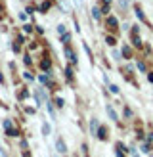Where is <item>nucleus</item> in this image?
<instances>
[{
	"label": "nucleus",
	"instance_id": "ddd939ff",
	"mask_svg": "<svg viewBox=\"0 0 153 157\" xmlns=\"http://www.w3.org/2000/svg\"><path fill=\"white\" fill-rule=\"evenodd\" d=\"M136 15H138V17H140V19H144V12L140 10V8H136Z\"/></svg>",
	"mask_w": 153,
	"mask_h": 157
},
{
	"label": "nucleus",
	"instance_id": "dca6fc26",
	"mask_svg": "<svg viewBox=\"0 0 153 157\" xmlns=\"http://www.w3.org/2000/svg\"><path fill=\"white\" fill-rule=\"evenodd\" d=\"M122 54H125V56L128 58V56H130V48H126V46H125V48H122Z\"/></svg>",
	"mask_w": 153,
	"mask_h": 157
},
{
	"label": "nucleus",
	"instance_id": "9d476101",
	"mask_svg": "<svg viewBox=\"0 0 153 157\" xmlns=\"http://www.w3.org/2000/svg\"><path fill=\"white\" fill-rule=\"evenodd\" d=\"M107 44H109V46H115L117 42H115V38H113V36H107Z\"/></svg>",
	"mask_w": 153,
	"mask_h": 157
},
{
	"label": "nucleus",
	"instance_id": "7ed1b4c3",
	"mask_svg": "<svg viewBox=\"0 0 153 157\" xmlns=\"http://www.w3.org/2000/svg\"><path fill=\"white\" fill-rule=\"evenodd\" d=\"M107 25H109L111 29H117V17H113V15H109V17H107Z\"/></svg>",
	"mask_w": 153,
	"mask_h": 157
},
{
	"label": "nucleus",
	"instance_id": "5701e85b",
	"mask_svg": "<svg viewBox=\"0 0 153 157\" xmlns=\"http://www.w3.org/2000/svg\"><path fill=\"white\" fill-rule=\"evenodd\" d=\"M103 2H105V4H109V2H111V0H103Z\"/></svg>",
	"mask_w": 153,
	"mask_h": 157
},
{
	"label": "nucleus",
	"instance_id": "aec40b11",
	"mask_svg": "<svg viewBox=\"0 0 153 157\" xmlns=\"http://www.w3.org/2000/svg\"><path fill=\"white\" fill-rule=\"evenodd\" d=\"M42 67H44V69H48V67H50V61H48V59L42 61Z\"/></svg>",
	"mask_w": 153,
	"mask_h": 157
},
{
	"label": "nucleus",
	"instance_id": "4be33fe9",
	"mask_svg": "<svg viewBox=\"0 0 153 157\" xmlns=\"http://www.w3.org/2000/svg\"><path fill=\"white\" fill-rule=\"evenodd\" d=\"M128 2H130V0H121V6L125 8V6H128Z\"/></svg>",
	"mask_w": 153,
	"mask_h": 157
},
{
	"label": "nucleus",
	"instance_id": "412c9836",
	"mask_svg": "<svg viewBox=\"0 0 153 157\" xmlns=\"http://www.w3.org/2000/svg\"><path fill=\"white\" fill-rule=\"evenodd\" d=\"M40 81L42 82H48V75H40Z\"/></svg>",
	"mask_w": 153,
	"mask_h": 157
},
{
	"label": "nucleus",
	"instance_id": "f257e3e1",
	"mask_svg": "<svg viewBox=\"0 0 153 157\" xmlns=\"http://www.w3.org/2000/svg\"><path fill=\"white\" fill-rule=\"evenodd\" d=\"M56 147H58V151H59V153H65V151H67V146H65V142H63L61 138H58Z\"/></svg>",
	"mask_w": 153,
	"mask_h": 157
},
{
	"label": "nucleus",
	"instance_id": "2eb2a0df",
	"mask_svg": "<svg viewBox=\"0 0 153 157\" xmlns=\"http://www.w3.org/2000/svg\"><path fill=\"white\" fill-rule=\"evenodd\" d=\"M56 105H58V107H63V100L58 98V100H56Z\"/></svg>",
	"mask_w": 153,
	"mask_h": 157
},
{
	"label": "nucleus",
	"instance_id": "f8f14e48",
	"mask_svg": "<svg viewBox=\"0 0 153 157\" xmlns=\"http://www.w3.org/2000/svg\"><path fill=\"white\" fill-rule=\"evenodd\" d=\"M48 8H50V4H48V2H42V6H40V12H46Z\"/></svg>",
	"mask_w": 153,
	"mask_h": 157
},
{
	"label": "nucleus",
	"instance_id": "4468645a",
	"mask_svg": "<svg viewBox=\"0 0 153 157\" xmlns=\"http://www.w3.org/2000/svg\"><path fill=\"white\" fill-rule=\"evenodd\" d=\"M58 33H59V35H65V25H59V27H58Z\"/></svg>",
	"mask_w": 153,
	"mask_h": 157
},
{
	"label": "nucleus",
	"instance_id": "6ab92c4d",
	"mask_svg": "<svg viewBox=\"0 0 153 157\" xmlns=\"http://www.w3.org/2000/svg\"><path fill=\"white\" fill-rule=\"evenodd\" d=\"M61 8H63L65 12H69V4H67V2H61Z\"/></svg>",
	"mask_w": 153,
	"mask_h": 157
},
{
	"label": "nucleus",
	"instance_id": "f03ea898",
	"mask_svg": "<svg viewBox=\"0 0 153 157\" xmlns=\"http://www.w3.org/2000/svg\"><path fill=\"white\" fill-rule=\"evenodd\" d=\"M65 56L69 58V61H73V63L76 61V58H75V52H73L71 48H69V46H65Z\"/></svg>",
	"mask_w": 153,
	"mask_h": 157
},
{
	"label": "nucleus",
	"instance_id": "1a4fd4ad",
	"mask_svg": "<svg viewBox=\"0 0 153 157\" xmlns=\"http://www.w3.org/2000/svg\"><path fill=\"white\" fill-rule=\"evenodd\" d=\"M36 100H38V101H44V94H42V90H40V88L36 90Z\"/></svg>",
	"mask_w": 153,
	"mask_h": 157
},
{
	"label": "nucleus",
	"instance_id": "9b49d317",
	"mask_svg": "<svg viewBox=\"0 0 153 157\" xmlns=\"http://www.w3.org/2000/svg\"><path fill=\"white\" fill-rule=\"evenodd\" d=\"M98 136L102 138V140H105V128H99V132H98Z\"/></svg>",
	"mask_w": 153,
	"mask_h": 157
},
{
	"label": "nucleus",
	"instance_id": "0eeeda50",
	"mask_svg": "<svg viewBox=\"0 0 153 157\" xmlns=\"http://www.w3.org/2000/svg\"><path fill=\"white\" fill-rule=\"evenodd\" d=\"M99 15H102V10H99V8H94V10H92V17L99 19Z\"/></svg>",
	"mask_w": 153,
	"mask_h": 157
},
{
	"label": "nucleus",
	"instance_id": "20e7f679",
	"mask_svg": "<svg viewBox=\"0 0 153 157\" xmlns=\"http://www.w3.org/2000/svg\"><path fill=\"white\" fill-rule=\"evenodd\" d=\"M107 113H109V117H111L113 121H117V113H115V109L111 105H107Z\"/></svg>",
	"mask_w": 153,
	"mask_h": 157
},
{
	"label": "nucleus",
	"instance_id": "6e6552de",
	"mask_svg": "<svg viewBox=\"0 0 153 157\" xmlns=\"http://www.w3.org/2000/svg\"><path fill=\"white\" fill-rule=\"evenodd\" d=\"M6 134H8V136H17L19 132H17V130H13V128H6Z\"/></svg>",
	"mask_w": 153,
	"mask_h": 157
},
{
	"label": "nucleus",
	"instance_id": "423d86ee",
	"mask_svg": "<svg viewBox=\"0 0 153 157\" xmlns=\"http://www.w3.org/2000/svg\"><path fill=\"white\" fill-rule=\"evenodd\" d=\"M50 130H52V128H50V124H48V123H44V124H42V134H44V136H48V134H50Z\"/></svg>",
	"mask_w": 153,
	"mask_h": 157
},
{
	"label": "nucleus",
	"instance_id": "39448f33",
	"mask_svg": "<svg viewBox=\"0 0 153 157\" xmlns=\"http://www.w3.org/2000/svg\"><path fill=\"white\" fill-rule=\"evenodd\" d=\"M98 127H99V124H98V121H96V119H92V123H90V130H92V134H96Z\"/></svg>",
	"mask_w": 153,
	"mask_h": 157
},
{
	"label": "nucleus",
	"instance_id": "f3484780",
	"mask_svg": "<svg viewBox=\"0 0 153 157\" xmlns=\"http://www.w3.org/2000/svg\"><path fill=\"white\" fill-rule=\"evenodd\" d=\"M109 88H111V92H113V94H117V92H119V88H117V86H115V84H111Z\"/></svg>",
	"mask_w": 153,
	"mask_h": 157
},
{
	"label": "nucleus",
	"instance_id": "a211bd4d",
	"mask_svg": "<svg viewBox=\"0 0 153 157\" xmlns=\"http://www.w3.org/2000/svg\"><path fill=\"white\" fill-rule=\"evenodd\" d=\"M4 128H12V121H4Z\"/></svg>",
	"mask_w": 153,
	"mask_h": 157
}]
</instances>
